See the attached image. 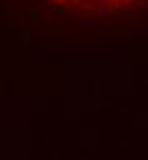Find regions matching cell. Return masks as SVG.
Masks as SVG:
<instances>
[{
    "instance_id": "6da1fadb",
    "label": "cell",
    "mask_w": 148,
    "mask_h": 160,
    "mask_svg": "<svg viewBox=\"0 0 148 160\" xmlns=\"http://www.w3.org/2000/svg\"><path fill=\"white\" fill-rule=\"evenodd\" d=\"M146 0H84V4L88 7H95L99 13H103V15H107V17H118V15H123V13L131 11V9H135L140 4H144Z\"/></svg>"
}]
</instances>
